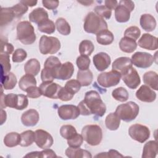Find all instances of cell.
<instances>
[{
	"label": "cell",
	"mask_w": 158,
	"mask_h": 158,
	"mask_svg": "<svg viewBox=\"0 0 158 158\" xmlns=\"http://www.w3.org/2000/svg\"><path fill=\"white\" fill-rule=\"evenodd\" d=\"M80 113L82 115L94 114L98 117H102L106 111V106L99 94L91 90L85 93V98L77 106Z\"/></svg>",
	"instance_id": "obj_1"
},
{
	"label": "cell",
	"mask_w": 158,
	"mask_h": 158,
	"mask_svg": "<svg viewBox=\"0 0 158 158\" xmlns=\"http://www.w3.org/2000/svg\"><path fill=\"white\" fill-rule=\"evenodd\" d=\"M83 28L86 33L97 35L100 31L107 29V23L104 19L94 12H90L85 19Z\"/></svg>",
	"instance_id": "obj_2"
},
{
	"label": "cell",
	"mask_w": 158,
	"mask_h": 158,
	"mask_svg": "<svg viewBox=\"0 0 158 158\" xmlns=\"http://www.w3.org/2000/svg\"><path fill=\"white\" fill-rule=\"evenodd\" d=\"M17 38L23 44L30 45L36 40L34 27L28 21L20 22L17 25Z\"/></svg>",
	"instance_id": "obj_3"
},
{
	"label": "cell",
	"mask_w": 158,
	"mask_h": 158,
	"mask_svg": "<svg viewBox=\"0 0 158 158\" xmlns=\"http://www.w3.org/2000/svg\"><path fill=\"white\" fill-rule=\"evenodd\" d=\"M139 106L136 102L128 101L118 106L115 113L120 120L130 122L136 118L139 114Z\"/></svg>",
	"instance_id": "obj_4"
},
{
	"label": "cell",
	"mask_w": 158,
	"mask_h": 158,
	"mask_svg": "<svg viewBox=\"0 0 158 158\" xmlns=\"http://www.w3.org/2000/svg\"><path fill=\"white\" fill-rule=\"evenodd\" d=\"M83 140L88 144L94 146L99 144L102 139V131L98 125H85L81 130Z\"/></svg>",
	"instance_id": "obj_5"
},
{
	"label": "cell",
	"mask_w": 158,
	"mask_h": 158,
	"mask_svg": "<svg viewBox=\"0 0 158 158\" xmlns=\"http://www.w3.org/2000/svg\"><path fill=\"white\" fill-rule=\"evenodd\" d=\"M60 42L56 37L43 35L39 41V49L43 54H53L60 49Z\"/></svg>",
	"instance_id": "obj_6"
},
{
	"label": "cell",
	"mask_w": 158,
	"mask_h": 158,
	"mask_svg": "<svg viewBox=\"0 0 158 158\" xmlns=\"http://www.w3.org/2000/svg\"><path fill=\"white\" fill-rule=\"evenodd\" d=\"M135 4L131 1L122 0L115 9V18L119 23L128 22L130 18V13L134 10Z\"/></svg>",
	"instance_id": "obj_7"
},
{
	"label": "cell",
	"mask_w": 158,
	"mask_h": 158,
	"mask_svg": "<svg viewBox=\"0 0 158 158\" xmlns=\"http://www.w3.org/2000/svg\"><path fill=\"white\" fill-rule=\"evenodd\" d=\"M130 136L141 143L145 142L150 136V130L145 125L136 123L131 125L128 129Z\"/></svg>",
	"instance_id": "obj_8"
},
{
	"label": "cell",
	"mask_w": 158,
	"mask_h": 158,
	"mask_svg": "<svg viewBox=\"0 0 158 158\" xmlns=\"http://www.w3.org/2000/svg\"><path fill=\"white\" fill-rule=\"evenodd\" d=\"M121 75L118 72L111 70L108 72H102L98 76V84L104 88H109L116 86L120 81Z\"/></svg>",
	"instance_id": "obj_9"
},
{
	"label": "cell",
	"mask_w": 158,
	"mask_h": 158,
	"mask_svg": "<svg viewBox=\"0 0 158 158\" xmlns=\"http://www.w3.org/2000/svg\"><path fill=\"white\" fill-rule=\"evenodd\" d=\"M132 64L141 69H146L151 66L154 62V57L149 53L145 52H136L131 56Z\"/></svg>",
	"instance_id": "obj_10"
},
{
	"label": "cell",
	"mask_w": 158,
	"mask_h": 158,
	"mask_svg": "<svg viewBox=\"0 0 158 158\" xmlns=\"http://www.w3.org/2000/svg\"><path fill=\"white\" fill-rule=\"evenodd\" d=\"M59 117L64 120L76 119L80 115L77 106L72 104H65L60 106L57 109Z\"/></svg>",
	"instance_id": "obj_11"
},
{
	"label": "cell",
	"mask_w": 158,
	"mask_h": 158,
	"mask_svg": "<svg viewBox=\"0 0 158 158\" xmlns=\"http://www.w3.org/2000/svg\"><path fill=\"white\" fill-rule=\"evenodd\" d=\"M35 142L36 145L41 149L50 148L53 143L52 136L46 131L39 129L35 131Z\"/></svg>",
	"instance_id": "obj_12"
},
{
	"label": "cell",
	"mask_w": 158,
	"mask_h": 158,
	"mask_svg": "<svg viewBox=\"0 0 158 158\" xmlns=\"http://www.w3.org/2000/svg\"><path fill=\"white\" fill-rule=\"evenodd\" d=\"M121 78L127 86L130 89H136L141 83L139 75L136 69L133 67L122 75Z\"/></svg>",
	"instance_id": "obj_13"
},
{
	"label": "cell",
	"mask_w": 158,
	"mask_h": 158,
	"mask_svg": "<svg viewBox=\"0 0 158 158\" xmlns=\"http://www.w3.org/2000/svg\"><path fill=\"white\" fill-rule=\"evenodd\" d=\"M61 87L52 81L42 82L39 86L42 95L51 99H58V93Z\"/></svg>",
	"instance_id": "obj_14"
},
{
	"label": "cell",
	"mask_w": 158,
	"mask_h": 158,
	"mask_svg": "<svg viewBox=\"0 0 158 158\" xmlns=\"http://www.w3.org/2000/svg\"><path fill=\"white\" fill-rule=\"evenodd\" d=\"M74 72V67L72 62H66L62 64L56 70L55 79L66 80L70 79Z\"/></svg>",
	"instance_id": "obj_15"
},
{
	"label": "cell",
	"mask_w": 158,
	"mask_h": 158,
	"mask_svg": "<svg viewBox=\"0 0 158 158\" xmlns=\"http://www.w3.org/2000/svg\"><path fill=\"white\" fill-rule=\"evenodd\" d=\"M93 61L96 69L98 71L102 72L109 67L111 59L109 54L104 52H101L93 56Z\"/></svg>",
	"instance_id": "obj_16"
},
{
	"label": "cell",
	"mask_w": 158,
	"mask_h": 158,
	"mask_svg": "<svg viewBox=\"0 0 158 158\" xmlns=\"http://www.w3.org/2000/svg\"><path fill=\"white\" fill-rule=\"evenodd\" d=\"M136 97L142 102H152L156 99V93L150 87L143 85L136 91Z\"/></svg>",
	"instance_id": "obj_17"
},
{
	"label": "cell",
	"mask_w": 158,
	"mask_h": 158,
	"mask_svg": "<svg viewBox=\"0 0 158 158\" xmlns=\"http://www.w3.org/2000/svg\"><path fill=\"white\" fill-rule=\"evenodd\" d=\"M131 59L128 57H120L116 59L112 63V70L120 73L121 76L132 67Z\"/></svg>",
	"instance_id": "obj_18"
},
{
	"label": "cell",
	"mask_w": 158,
	"mask_h": 158,
	"mask_svg": "<svg viewBox=\"0 0 158 158\" xmlns=\"http://www.w3.org/2000/svg\"><path fill=\"white\" fill-rule=\"evenodd\" d=\"M138 44L143 49L154 51L158 48L157 38L151 34L144 33L138 40Z\"/></svg>",
	"instance_id": "obj_19"
},
{
	"label": "cell",
	"mask_w": 158,
	"mask_h": 158,
	"mask_svg": "<svg viewBox=\"0 0 158 158\" xmlns=\"http://www.w3.org/2000/svg\"><path fill=\"white\" fill-rule=\"evenodd\" d=\"M40 119V115L37 110L30 109L23 112L21 117V121L26 127H33L36 125Z\"/></svg>",
	"instance_id": "obj_20"
},
{
	"label": "cell",
	"mask_w": 158,
	"mask_h": 158,
	"mask_svg": "<svg viewBox=\"0 0 158 158\" xmlns=\"http://www.w3.org/2000/svg\"><path fill=\"white\" fill-rule=\"evenodd\" d=\"M139 23L141 28L148 32L152 31L156 27L155 18L149 14H144L141 16Z\"/></svg>",
	"instance_id": "obj_21"
},
{
	"label": "cell",
	"mask_w": 158,
	"mask_h": 158,
	"mask_svg": "<svg viewBox=\"0 0 158 158\" xmlns=\"http://www.w3.org/2000/svg\"><path fill=\"white\" fill-rule=\"evenodd\" d=\"M28 19L31 22L35 23L38 25L41 22L48 19V14L43 8L38 7L33 9L30 13Z\"/></svg>",
	"instance_id": "obj_22"
},
{
	"label": "cell",
	"mask_w": 158,
	"mask_h": 158,
	"mask_svg": "<svg viewBox=\"0 0 158 158\" xmlns=\"http://www.w3.org/2000/svg\"><path fill=\"white\" fill-rule=\"evenodd\" d=\"M158 152V146L156 141H149L147 142L143 150V158H154Z\"/></svg>",
	"instance_id": "obj_23"
},
{
	"label": "cell",
	"mask_w": 158,
	"mask_h": 158,
	"mask_svg": "<svg viewBox=\"0 0 158 158\" xmlns=\"http://www.w3.org/2000/svg\"><path fill=\"white\" fill-rule=\"evenodd\" d=\"M65 155L70 158H91V153L87 150L81 149L80 148H68L65 150Z\"/></svg>",
	"instance_id": "obj_24"
},
{
	"label": "cell",
	"mask_w": 158,
	"mask_h": 158,
	"mask_svg": "<svg viewBox=\"0 0 158 158\" xmlns=\"http://www.w3.org/2000/svg\"><path fill=\"white\" fill-rule=\"evenodd\" d=\"M136 41L127 38L123 37L119 42V48L120 50L126 53H131L135 51L137 48Z\"/></svg>",
	"instance_id": "obj_25"
},
{
	"label": "cell",
	"mask_w": 158,
	"mask_h": 158,
	"mask_svg": "<svg viewBox=\"0 0 158 158\" xmlns=\"http://www.w3.org/2000/svg\"><path fill=\"white\" fill-rule=\"evenodd\" d=\"M114 40V36L113 33L107 30H102L96 35V41L101 45H109Z\"/></svg>",
	"instance_id": "obj_26"
},
{
	"label": "cell",
	"mask_w": 158,
	"mask_h": 158,
	"mask_svg": "<svg viewBox=\"0 0 158 158\" xmlns=\"http://www.w3.org/2000/svg\"><path fill=\"white\" fill-rule=\"evenodd\" d=\"M93 78V73L89 69L86 70H79L77 72V79L80 82L81 86H89L92 83Z\"/></svg>",
	"instance_id": "obj_27"
},
{
	"label": "cell",
	"mask_w": 158,
	"mask_h": 158,
	"mask_svg": "<svg viewBox=\"0 0 158 158\" xmlns=\"http://www.w3.org/2000/svg\"><path fill=\"white\" fill-rule=\"evenodd\" d=\"M40 63L36 59L28 60L24 65V70L26 73L36 76L40 70Z\"/></svg>",
	"instance_id": "obj_28"
},
{
	"label": "cell",
	"mask_w": 158,
	"mask_h": 158,
	"mask_svg": "<svg viewBox=\"0 0 158 158\" xmlns=\"http://www.w3.org/2000/svg\"><path fill=\"white\" fill-rule=\"evenodd\" d=\"M17 77L12 72H9L4 76L1 77V86L6 90L12 89L17 84Z\"/></svg>",
	"instance_id": "obj_29"
},
{
	"label": "cell",
	"mask_w": 158,
	"mask_h": 158,
	"mask_svg": "<svg viewBox=\"0 0 158 158\" xmlns=\"http://www.w3.org/2000/svg\"><path fill=\"white\" fill-rule=\"evenodd\" d=\"M19 88L23 91H25L33 86H36V80L35 76L30 74H25L22 76L19 82Z\"/></svg>",
	"instance_id": "obj_30"
},
{
	"label": "cell",
	"mask_w": 158,
	"mask_h": 158,
	"mask_svg": "<svg viewBox=\"0 0 158 158\" xmlns=\"http://www.w3.org/2000/svg\"><path fill=\"white\" fill-rule=\"evenodd\" d=\"M143 81L146 85L151 87L152 89L157 90V80L158 77L156 72L153 71H149L143 75Z\"/></svg>",
	"instance_id": "obj_31"
},
{
	"label": "cell",
	"mask_w": 158,
	"mask_h": 158,
	"mask_svg": "<svg viewBox=\"0 0 158 158\" xmlns=\"http://www.w3.org/2000/svg\"><path fill=\"white\" fill-rule=\"evenodd\" d=\"M120 123V119L114 112L110 113L107 115L105 120V124L106 127L112 131L116 130L118 128Z\"/></svg>",
	"instance_id": "obj_32"
},
{
	"label": "cell",
	"mask_w": 158,
	"mask_h": 158,
	"mask_svg": "<svg viewBox=\"0 0 158 158\" xmlns=\"http://www.w3.org/2000/svg\"><path fill=\"white\" fill-rule=\"evenodd\" d=\"M20 142V135L17 132L7 133L4 138V144L9 148L17 146Z\"/></svg>",
	"instance_id": "obj_33"
},
{
	"label": "cell",
	"mask_w": 158,
	"mask_h": 158,
	"mask_svg": "<svg viewBox=\"0 0 158 158\" xmlns=\"http://www.w3.org/2000/svg\"><path fill=\"white\" fill-rule=\"evenodd\" d=\"M35 139V133L32 130H27L20 134V145L22 147H28L33 144Z\"/></svg>",
	"instance_id": "obj_34"
},
{
	"label": "cell",
	"mask_w": 158,
	"mask_h": 158,
	"mask_svg": "<svg viewBox=\"0 0 158 158\" xmlns=\"http://www.w3.org/2000/svg\"><path fill=\"white\" fill-rule=\"evenodd\" d=\"M15 17L11 7H2L1 9V26L10 23Z\"/></svg>",
	"instance_id": "obj_35"
},
{
	"label": "cell",
	"mask_w": 158,
	"mask_h": 158,
	"mask_svg": "<svg viewBox=\"0 0 158 158\" xmlns=\"http://www.w3.org/2000/svg\"><path fill=\"white\" fill-rule=\"evenodd\" d=\"M55 25L59 33L62 35H68L70 33L71 28L69 23L64 18H58L56 21Z\"/></svg>",
	"instance_id": "obj_36"
},
{
	"label": "cell",
	"mask_w": 158,
	"mask_h": 158,
	"mask_svg": "<svg viewBox=\"0 0 158 158\" xmlns=\"http://www.w3.org/2000/svg\"><path fill=\"white\" fill-rule=\"evenodd\" d=\"M94 46L91 41L85 40L81 41L79 45V52L81 55L89 56L94 51Z\"/></svg>",
	"instance_id": "obj_37"
},
{
	"label": "cell",
	"mask_w": 158,
	"mask_h": 158,
	"mask_svg": "<svg viewBox=\"0 0 158 158\" xmlns=\"http://www.w3.org/2000/svg\"><path fill=\"white\" fill-rule=\"evenodd\" d=\"M38 28L42 33L52 34L56 30V25L53 21L48 19L38 23Z\"/></svg>",
	"instance_id": "obj_38"
},
{
	"label": "cell",
	"mask_w": 158,
	"mask_h": 158,
	"mask_svg": "<svg viewBox=\"0 0 158 158\" xmlns=\"http://www.w3.org/2000/svg\"><path fill=\"white\" fill-rule=\"evenodd\" d=\"M112 97L120 102H125L128 100L129 94L127 90L123 87H118L112 92Z\"/></svg>",
	"instance_id": "obj_39"
},
{
	"label": "cell",
	"mask_w": 158,
	"mask_h": 158,
	"mask_svg": "<svg viewBox=\"0 0 158 158\" xmlns=\"http://www.w3.org/2000/svg\"><path fill=\"white\" fill-rule=\"evenodd\" d=\"M0 61L1 67V77L6 75L10 72L11 69V65L10 63L9 54L1 53Z\"/></svg>",
	"instance_id": "obj_40"
},
{
	"label": "cell",
	"mask_w": 158,
	"mask_h": 158,
	"mask_svg": "<svg viewBox=\"0 0 158 158\" xmlns=\"http://www.w3.org/2000/svg\"><path fill=\"white\" fill-rule=\"evenodd\" d=\"M77 133L75 128L71 125H62L60 128V134L65 139H69Z\"/></svg>",
	"instance_id": "obj_41"
},
{
	"label": "cell",
	"mask_w": 158,
	"mask_h": 158,
	"mask_svg": "<svg viewBox=\"0 0 158 158\" xmlns=\"http://www.w3.org/2000/svg\"><path fill=\"white\" fill-rule=\"evenodd\" d=\"M61 62L59 59L56 56H49L47 58L44 64V67L47 68L54 71V74L55 75L56 70L61 65ZM55 78V77H54Z\"/></svg>",
	"instance_id": "obj_42"
},
{
	"label": "cell",
	"mask_w": 158,
	"mask_h": 158,
	"mask_svg": "<svg viewBox=\"0 0 158 158\" xmlns=\"http://www.w3.org/2000/svg\"><path fill=\"white\" fill-rule=\"evenodd\" d=\"M81 86V84L77 80L72 79L67 81L64 88L70 93L74 95L75 94L79 91Z\"/></svg>",
	"instance_id": "obj_43"
},
{
	"label": "cell",
	"mask_w": 158,
	"mask_h": 158,
	"mask_svg": "<svg viewBox=\"0 0 158 158\" xmlns=\"http://www.w3.org/2000/svg\"><path fill=\"white\" fill-rule=\"evenodd\" d=\"M140 35L141 31L139 28L136 26H131L127 28L124 32L125 37L131 38L135 41L138 39Z\"/></svg>",
	"instance_id": "obj_44"
},
{
	"label": "cell",
	"mask_w": 158,
	"mask_h": 158,
	"mask_svg": "<svg viewBox=\"0 0 158 158\" xmlns=\"http://www.w3.org/2000/svg\"><path fill=\"white\" fill-rule=\"evenodd\" d=\"M94 13L102 19H109L112 15V10L106 7L105 6H97L94 8Z\"/></svg>",
	"instance_id": "obj_45"
},
{
	"label": "cell",
	"mask_w": 158,
	"mask_h": 158,
	"mask_svg": "<svg viewBox=\"0 0 158 158\" xmlns=\"http://www.w3.org/2000/svg\"><path fill=\"white\" fill-rule=\"evenodd\" d=\"M76 64L80 70H86L89 67L90 59L88 56L81 55L77 58Z\"/></svg>",
	"instance_id": "obj_46"
},
{
	"label": "cell",
	"mask_w": 158,
	"mask_h": 158,
	"mask_svg": "<svg viewBox=\"0 0 158 158\" xmlns=\"http://www.w3.org/2000/svg\"><path fill=\"white\" fill-rule=\"evenodd\" d=\"M11 8L13 10L15 17L16 18H19L22 16L24 14H25L28 11V7L27 6L25 5L24 4L20 2L14 5V6L11 7Z\"/></svg>",
	"instance_id": "obj_47"
},
{
	"label": "cell",
	"mask_w": 158,
	"mask_h": 158,
	"mask_svg": "<svg viewBox=\"0 0 158 158\" xmlns=\"http://www.w3.org/2000/svg\"><path fill=\"white\" fill-rule=\"evenodd\" d=\"M27 57V52L22 49V48H19L17 49L13 53L12 59L13 62L15 63H19V62H23Z\"/></svg>",
	"instance_id": "obj_48"
},
{
	"label": "cell",
	"mask_w": 158,
	"mask_h": 158,
	"mask_svg": "<svg viewBox=\"0 0 158 158\" xmlns=\"http://www.w3.org/2000/svg\"><path fill=\"white\" fill-rule=\"evenodd\" d=\"M83 142V138L81 135L77 133L72 138L67 139V144L70 148H80Z\"/></svg>",
	"instance_id": "obj_49"
},
{
	"label": "cell",
	"mask_w": 158,
	"mask_h": 158,
	"mask_svg": "<svg viewBox=\"0 0 158 158\" xmlns=\"http://www.w3.org/2000/svg\"><path fill=\"white\" fill-rule=\"evenodd\" d=\"M28 100L27 96L24 94H17L15 109L23 110L28 106Z\"/></svg>",
	"instance_id": "obj_50"
},
{
	"label": "cell",
	"mask_w": 158,
	"mask_h": 158,
	"mask_svg": "<svg viewBox=\"0 0 158 158\" xmlns=\"http://www.w3.org/2000/svg\"><path fill=\"white\" fill-rule=\"evenodd\" d=\"M41 79L43 82L52 81L55 79L53 70L44 67L41 72Z\"/></svg>",
	"instance_id": "obj_51"
},
{
	"label": "cell",
	"mask_w": 158,
	"mask_h": 158,
	"mask_svg": "<svg viewBox=\"0 0 158 158\" xmlns=\"http://www.w3.org/2000/svg\"><path fill=\"white\" fill-rule=\"evenodd\" d=\"M73 96V94L70 93L64 87H61L58 93V99H60L62 101H70Z\"/></svg>",
	"instance_id": "obj_52"
},
{
	"label": "cell",
	"mask_w": 158,
	"mask_h": 158,
	"mask_svg": "<svg viewBox=\"0 0 158 158\" xmlns=\"http://www.w3.org/2000/svg\"><path fill=\"white\" fill-rule=\"evenodd\" d=\"M26 92L27 96L30 98H38L42 95L40 88L36 86H33L29 88Z\"/></svg>",
	"instance_id": "obj_53"
},
{
	"label": "cell",
	"mask_w": 158,
	"mask_h": 158,
	"mask_svg": "<svg viewBox=\"0 0 158 158\" xmlns=\"http://www.w3.org/2000/svg\"><path fill=\"white\" fill-rule=\"evenodd\" d=\"M96 157H123V155H122L120 152H118L117 151L114 149H110L108 152H101L99 154H97L95 156Z\"/></svg>",
	"instance_id": "obj_54"
},
{
	"label": "cell",
	"mask_w": 158,
	"mask_h": 158,
	"mask_svg": "<svg viewBox=\"0 0 158 158\" xmlns=\"http://www.w3.org/2000/svg\"><path fill=\"white\" fill-rule=\"evenodd\" d=\"M14 51V46L12 44L7 43V41H3L1 39V53L10 54Z\"/></svg>",
	"instance_id": "obj_55"
},
{
	"label": "cell",
	"mask_w": 158,
	"mask_h": 158,
	"mask_svg": "<svg viewBox=\"0 0 158 158\" xmlns=\"http://www.w3.org/2000/svg\"><path fill=\"white\" fill-rule=\"evenodd\" d=\"M43 5L44 7L49 10L56 9L59 4V1H49V0H43L42 1Z\"/></svg>",
	"instance_id": "obj_56"
},
{
	"label": "cell",
	"mask_w": 158,
	"mask_h": 158,
	"mask_svg": "<svg viewBox=\"0 0 158 158\" xmlns=\"http://www.w3.org/2000/svg\"><path fill=\"white\" fill-rule=\"evenodd\" d=\"M40 157H57V155L56 154L55 152L49 149H44L42 151H40Z\"/></svg>",
	"instance_id": "obj_57"
},
{
	"label": "cell",
	"mask_w": 158,
	"mask_h": 158,
	"mask_svg": "<svg viewBox=\"0 0 158 158\" xmlns=\"http://www.w3.org/2000/svg\"><path fill=\"white\" fill-rule=\"evenodd\" d=\"M104 4L105 6L111 10L112 9H115L118 6V2L115 0H106L104 1Z\"/></svg>",
	"instance_id": "obj_58"
},
{
	"label": "cell",
	"mask_w": 158,
	"mask_h": 158,
	"mask_svg": "<svg viewBox=\"0 0 158 158\" xmlns=\"http://www.w3.org/2000/svg\"><path fill=\"white\" fill-rule=\"evenodd\" d=\"M24 157H41L40 151H34L28 153L24 156Z\"/></svg>",
	"instance_id": "obj_59"
},
{
	"label": "cell",
	"mask_w": 158,
	"mask_h": 158,
	"mask_svg": "<svg viewBox=\"0 0 158 158\" xmlns=\"http://www.w3.org/2000/svg\"><path fill=\"white\" fill-rule=\"evenodd\" d=\"M20 2L30 7H33L34 6H36V4H37V1H20Z\"/></svg>",
	"instance_id": "obj_60"
}]
</instances>
